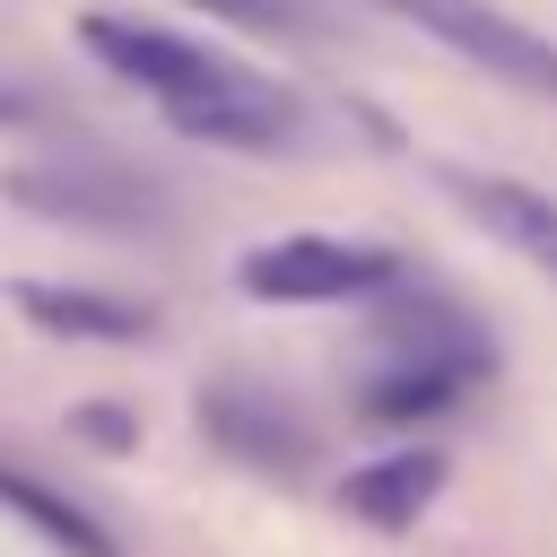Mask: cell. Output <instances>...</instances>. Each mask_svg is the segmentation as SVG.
Wrapping results in <instances>:
<instances>
[{
  "mask_svg": "<svg viewBox=\"0 0 557 557\" xmlns=\"http://www.w3.org/2000/svg\"><path fill=\"white\" fill-rule=\"evenodd\" d=\"M435 183L461 200L470 226H487L496 244H513L531 270L557 278V191H540V183H522V174H479V165H444Z\"/></svg>",
  "mask_w": 557,
  "mask_h": 557,
  "instance_id": "ba28073f",
  "label": "cell"
},
{
  "mask_svg": "<svg viewBox=\"0 0 557 557\" xmlns=\"http://www.w3.org/2000/svg\"><path fill=\"white\" fill-rule=\"evenodd\" d=\"M70 426H78V435H87V444H113V453H122V444H131V418H122V409H104V400H87V409H78V418H70Z\"/></svg>",
  "mask_w": 557,
  "mask_h": 557,
  "instance_id": "5bb4252c",
  "label": "cell"
},
{
  "mask_svg": "<svg viewBox=\"0 0 557 557\" xmlns=\"http://www.w3.org/2000/svg\"><path fill=\"white\" fill-rule=\"evenodd\" d=\"M191 9H209L226 26H252V35H296V9H278V0H191Z\"/></svg>",
  "mask_w": 557,
  "mask_h": 557,
  "instance_id": "4fadbf2b",
  "label": "cell"
},
{
  "mask_svg": "<svg viewBox=\"0 0 557 557\" xmlns=\"http://www.w3.org/2000/svg\"><path fill=\"white\" fill-rule=\"evenodd\" d=\"M374 9H392L418 35H435L444 52H461L470 70H487L496 87H513L531 104H557V44L540 26H522V17H505L496 0H374Z\"/></svg>",
  "mask_w": 557,
  "mask_h": 557,
  "instance_id": "3957f363",
  "label": "cell"
},
{
  "mask_svg": "<svg viewBox=\"0 0 557 557\" xmlns=\"http://www.w3.org/2000/svg\"><path fill=\"white\" fill-rule=\"evenodd\" d=\"M0 191L26 218L78 226V235H157L165 226V191L139 165H113V157H26V165L0 174Z\"/></svg>",
  "mask_w": 557,
  "mask_h": 557,
  "instance_id": "6da1fadb",
  "label": "cell"
},
{
  "mask_svg": "<svg viewBox=\"0 0 557 557\" xmlns=\"http://www.w3.org/2000/svg\"><path fill=\"white\" fill-rule=\"evenodd\" d=\"M78 44H87L113 78H131L139 96H157V113H174V104L209 96L218 78H235L226 52H209V44H191V35H165V26H139V17H78Z\"/></svg>",
  "mask_w": 557,
  "mask_h": 557,
  "instance_id": "277c9868",
  "label": "cell"
},
{
  "mask_svg": "<svg viewBox=\"0 0 557 557\" xmlns=\"http://www.w3.org/2000/svg\"><path fill=\"white\" fill-rule=\"evenodd\" d=\"M17 113H26V96H0V122H17Z\"/></svg>",
  "mask_w": 557,
  "mask_h": 557,
  "instance_id": "9a60e30c",
  "label": "cell"
},
{
  "mask_svg": "<svg viewBox=\"0 0 557 557\" xmlns=\"http://www.w3.org/2000/svg\"><path fill=\"white\" fill-rule=\"evenodd\" d=\"M435 487H444V453L435 444H400V453H383V461L339 479V513L366 522V531H409L435 505Z\"/></svg>",
  "mask_w": 557,
  "mask_h": 557,
  "instance_id": "9c48e42d",
  "label": "cell"
},
{
  "mask_svg": "<svg viewBox=\"0 0 557 557\" xmlns=\"http://www.w3.org/2000/svg\"><path fill=\"white\" fill-rule=\"evenodd\" d=\"M374 348L400 357V366H444V374H461V383H487V374H496V339H487V322H479L470 305L418 287V278H400V287L383 296V313H374Z\"/></svg>",
  "mask_w": 557,
  "mask_h": 557,
  "instance_id": "5b68a950",
  "label": "cell"
},
{
  "mask_svg": "<svg viewBox=\"0 0 557 557\" xmlns=\"http://www.w3.org/2000/svg\"><path fill=\"white\" fill-rule=\"evenodd\" d=\"M200 435L226 453V461H244V470H270V479H296L305 461H313V435H305V418L270 392V383H209L200 392Z\"/></svg>",
  "mask_w": 557,
  "mask_h": 557,
  "instance_id": "8992f818",
  "label": "cell"
},
{
  "mask_svg": "<svg viewBox=\"0 0 557 557\" xmlns=\"http://www.w3.org/2000/svg\"><path fill=\"white\" fill-rule=\"evenodd\" d=\"M470 392H479V383H461V374H444V366H400V357H383V366L357 383V409H366L374 426H426V418H453Z\"/></svg>",
  "mask_w": 557,
  "mask_h": 557,
  "instance_id": "7c38bea8",
  "label": "cell"
},
{
  "mask_svg": "<svg viewBox=\"0 0 557 557\" xmlns=\"http://www.w3.org/2000/svg\"><path fill=\"white\" fill-rule=\"evenodd\" d=\"M0 513H17L35 540H52L61 557H122V540L78 505V496H61L52 479H26V470H9L0 461Z\"/></svg>",
  "mask_w": 557,
  "mask_h": 557,
  "instance_id": "8fae6325",
  "label": "cell"
},
{
  "mask_svg": "<svg viewBox=\"0 0 557 557\" xmlns=\"http://www.w3.org/2000/svg\"><path fill=\"white\" fill-rule=\"evenodd\" d=\"M400 278L409 270L383 244H348V235H278L235 261V287L252 305H383Z\"/></svg>",
  "mask_w": 557,
  "mask_h": 557,
  "instance_id": "7a4b0ae2",
  "label": "cell"
},
{
  "mask_svg": "<svg viewBox=\"0 0 557 557\" xmlns=\"http://www.w3.org/2000/svg\"><path fill=\"white\" fill-rule=\"evenodd\" d=\"M165 122H174L183 139H200V148H244V157H278V148H296V139H305V104H296L287 87L252 78V70L218 78L209 96L174 104Z\"/></svg>",
  "mask_w": 557,
  "mask_h": 557,
  "instance_id": "52a82bcc",
  "label": "cell"
},
{
  "mask_svg": "<svg viewBox=\"0 0 557 557\" xmlns=\"http://www.w3.org/2000/svg\"><path fill=\"white\" fill-rule=\"evenodd\" d=\"M9 305L35 331H52V339H104V348H122V339H148L157 331V313L139 296H104V287H35V278H17Z\"/></svg>",
  "mask_w": 557,
  "mask_h": 557,
  "instance_id": "30bf717a",
  "label": "cell"
}]
</instances>
